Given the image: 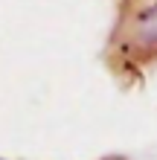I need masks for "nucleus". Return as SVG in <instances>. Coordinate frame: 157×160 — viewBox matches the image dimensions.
Segmentation results:
<instances>
[{
	"label": "nucleus",
	"instance_id": "f257e3e1",
	"mask_svg": "<svg viewBox=\"0 0 157 160\" xmlns=\"http://www.w3.org/2000/svg\"><path fill=\"white\" fill-rule=\"evenodd\" d=\"M105 67L122 88H140L157 67V0H116Z\"/></svg>",
	"mask_w": 157,
	"mask_h": 160
},
{
	"label": "nucleus",
	"instance_id": "f03ea898",
	"mask_svg": "<svg viewBox=\"0 0 157 160\" xmlns=\"http://www.w3.org/2000/svg\"><path fill=\"white\" fill-rule=\"evenodd\" d=\"M99 160H128L125 154H108V157H99Z\"/></svg>",
	"mask_w": 157,
	"mask_h": 160
},
{
	"label": "nucleus",
	"instance_id": "7ed1b4c3",
	"mask_svg": "<svg viewBox=\"0 0 157 160\" xmlns=\"http://www.w3.org/2000/svg\"><path fill=\"white\" fill-rule=\"evenodd\" d=\"M0 160H6V157H0Z\"/></svg>",
	"mask_w": 157,
	"mask_h": 160
}]
</instances>
